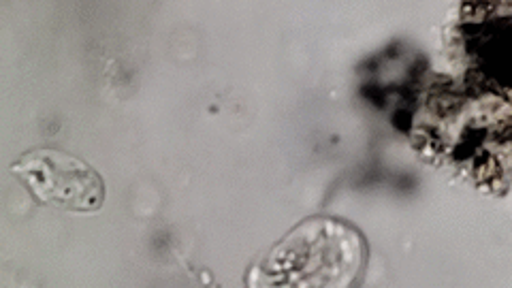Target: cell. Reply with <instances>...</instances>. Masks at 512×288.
<instances>
[{
	"instance_id": "1",
	"label": "cell",
	"mask_w": 512,
	"mask_h": 288,
	"mask_svg": "<svg viewBox=\"0 0 512 288\" xmlns=\"http://www.w3.org/2000/svg\"><path fill=\"white\" fill-rule=\"evenodd\" d=\"M11 171L43 205L67 212H96L105 201V182L82 158L54 148L22 154Z\"/></svg>"
}]
</instances>
